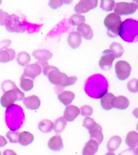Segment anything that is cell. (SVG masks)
Here are the masks:
<instances>
[{
  "label": "cell",
  "instance_id": "ac0fdd59",
  "mask_svg": "<svg viewBox=\"0 0 138 155\" xmlns=\"http://www.w3.org/2000/svg\"><path fill=\"white\" fill-rule=\"evenodd\" d=\"M99 144L93 140H90L85 144L82 150V155H95L98 150Z\"/></svg>",
  "mask_w": 138,
  "mask_h": 155
},
{
  "label": "cell",
  "instance_id": "4fadbf2b",
  "mask_svg": "<svg viewBox=\"0 0 138 155\" xmlns=\"http://www.w3.org/2000/svg\"><path fill=\"white\" fill-rule=\"evenodd\" d=\"M112 105L113 108H115L119 110H124L129 107L130 101L126 97L123 95L114 97L112 100Z\"/></svg>",
  "mask_w": 138,
  "mask_h": 155
},
{
  "label": "cell",
  "instance_id": "d6a6232c",
  "mask_svg": "<svg viewBox=\"0 0 138 155\" xmlns=\"http://www.w3.org/2000/svg\"><path fill=\"white\" fill-rule=\"evenodd\" d=\"M19 133L16 131H9L6 134L7 137L12 143H16L19 142Z\"/></svg>",
  "mask_w": 138,
  "mask_h": 155
},
{
  "label": "cell",
  "instance_id": "74e56055",
  "mask_svg": "<svg viewBox=\"0 0 138 155\" xmlns=\"http://www.w3.org/2000/svg\"><path fill=\"white\" fill-rule=\"evenodd\" d=\"M9 16L7 12H4L2 10H0V25H5Z\"/></svg>",
  "mask_w": 138,
  "mask_h": 155
},
{
  "label": "cell",
  "instance_id": "7bdbcfd3",
  "mask_svg": "<svg viewBox=\"0 0 138 155\" xmlns=\"http://www.w3.org/2000/svg\"><path fill=\"white\" fill-rule=\"evenodd\" d=\"M7 141L5 138V137L0 135V148L5 147V145H7Z\"/></svg>",
  "mask_w": 138,
  "mask_h": 155
},
{
  "label": "cell",
  "instance_id": "1f68e13d",
  "mask_svg": "<svg viewBox=\"0 0 138 155\" xmlns=\"http://www.w3.org/2000/svg\"><path fill=\"white\" fill-rule=\"evenodd\" d=\"M115 4V1L113 0H102L100 7L106 12H111L113 9Z\"/></svg>",
  "mask_w": 138,
  "mask_h": 155
},
{
  "label": "cell",
  "instance_id": "e575fe53",
  "mask_svg": "<svg viewBox=\"0 0 138 155\" xmlns=\"http://www.w3.org/2000/svg\"><path fill=\"white\" fill-rule=\"evenodd\" d=\"M138 79H133L130 80L129 82L127 83V88L129 91L136 93L138 92Z\"/></svg>",
  "mask_w": 138,
  "mask_h": 155
},
{
  "label": "cell",
  "instance_id": "4dcf8cb0",
  "mask_svg": "<svg viewBox=\"0 0 138 155\" xmlns=\"http://www.w3.org/2000/svg\"><path fill=\"white\" fill-rule=\"evenodd\" d=\"M69 23L72 25L78 26L79 24L82 23H85V16L78 14L73 15L72 16H71L70 18H69Z\"/></svg>",
  "mask_w": 138,
  "mask_h": 155
},
{
  "label": "cell",
  "instance_id": "7a4b0ae2",
  "mask_svg": "<svg viewBox=\"0 0 138 155\" xmlns=\"http://www.w3.org/2000/svg\"><path fill=\"white\" fill-rule=\"evenodd\" d=\"M121 17L115 13L107 15L104 21V24L106 28L107 35L111 38L119 35L121 29Z\"/></svg>",
  "mask_w": 138,
  "mask_h": 155
},
{
  "label": "cell",
  "instance_id": "30bf717a",
  "mask_svg": "<svg viewBox=\"0 0 138 155\" xmlns=\"http://www.w3.org/2000/svg\"><path fill=\"white\" fill-rule=\"evenodd\" d=\"M42 70L41 66L37 63L29 64L24 68V72L22 75L34 80L36 77L41 74Z\"/></svg>",
  "mask_w": 138,
  "mask_h": 155
},
{
  "label": "cell",
  "instance_id": "cb8c5ba5",
  "mask_svg": "<svg viewBox=\"0 0 138 155\" xmlns=\"http://www.w3.org/2000/svg\"><path fill=\"white\" fill-rule=\"evenodd\" d=\"M122 142L121 138L119 136L115 135L110 138L107 144V149L110 152H113L119 148Z\"/></svg>",
  "mask_w": 138,
  "mask_h": 155
},
{
  "label": "cell",
  "instance_id": "ee69618b",
  "mask_svg": "<svg viewBox=\"0 0 138 155\" xmlns=\"http://www.w3.org/2000/svg\"><path fill=\"white\" fill-rule=\"evenodd\" d=\"M3 155H17L14 151L11 149H7L3 151Z\"/></svg>",
  "mask_w": 138,
  "mask_h": 155
},
{
  "label": "cell",
  "instance_id": "d4e9b609",
  "mask_svg": "<svg viewBox=\"0 0 138 155\" xmlns=\"http://www.w3.org/2000/svg\"><path fill=\"white\" fill-rule=\"evenodd\" d=\"M125 142L129 147L136 148L138 145V133L134 131H130L126 136Z\"/></svg>",
  "mask_w": 138,
  "mask_h": 155
},
{
  "label": "cell",
  "instance_id": "ba28073f",
  "mask_svg": "<svg viewBox=\"0 0 138 155\" xmlns=\"http://www.w3.org/2000/svg\"><path fill=\"white\" fill-rule=\"evenodd\" d=\"M102 53L103 55L99 61V66L103 70H109L111 69L112 64L116 58L109 50H105Z\"/></svg>",
  "mask_w": 138,
  "mask_h": 155
},
{
  "label": "cell",
  "instance_id": "277c9868",
  "mask_svg": "<svg viewBox=\"0 0 138 155\" xmlns=\"http://www.w3.org/2000/svg\"><path fill=\"white\" fill-rule=\"evenodd\" d=\"M5 28L10 32L23 33L25 30V28L22 22H20L19 17L16 15H9L5 24Z\"/></svg>",
  "mask_w": 138,
  "mask_h": 155
},
{
  "label": "cell",
  "instance_id": "8d00e7d4",
  "mask_svg": "<svg viewBox=\"0 0 138 155\" xmlns=\"http://www.w3.org/2000/svg\"><path fill=\"white\" fill-rule=\"evenodd\" d=\"M64 3L63 1H50L49 2V6L52 9H57L61 7Z\"/></svg>",
  "mask_w": 138,
  "mask_h": 155
},
{
  "label": "cell",
  "instance_id": "ab89813d",
  "mask_svg": "<svg viewBox=\"0 0 138 155\" xmlns=\"http://www.w3.org/2000/svg\"><path fill=\"white\" fill-rule=\"evenodd\" d=\"M77 78L75 77V76L68 77L67 80H66V84L64 85V87L70 86L75 84L76 82L77 81Z\"/></svg>",
  "mask_w": 138,
  "mask_h": 155
},
{
  "label": "cell",
  "instance_id": "2e32d148",
  "mask_svg": "<svg viewBox=\"0 0 138 155\" xmlns=\"http://www.w3.org/2000/svg\"><path fill=\"white\" fill-rule=\"evenodd\" d=\"M48 145L50 150L54 151H58L62 149L64 145L61 136L57 135L52 137L49 140Z\"/></svg>",
  "mask_w": 138,
  "mask_h": 155
},
{
  "label": "cell",
  "instance_id": "44dd1931",
  "mask_svg": "<svg viewBox=\"0 0 138 155\" xmlns=\"http://www.w3.org/2000/svg\"><path fill=\"white\" fill-rule=\"evenodd\" d=\"M75 98V94L72 92L66 91H63L62 93L59 94L58 99L65 106H68L72 103Z\"/></svg>",
  "mask_w": 138,
  "mask_h": 155
},
{
  "label": "cell",
  "instance_id": "d590c367",
  "mask_svg": "<svg viewBox=\"0 0 138 155\" xmlns=\"http://www.w3.org/2000/svg\"><path fill=\"white\" fill-rule=\"evenodd\" d=\"M81 115L86 117L91 116L93 112V109L91 107L88 105H85L80 107Z\"/></svg>",
  "mask_w": 138,
  "mask_h": 155
},
{
  "label": "cell",
  "instance_id": "ffe728a7",
  "mask_svg": "<svg viewBox=\"0 0 138 155\" xmlns=\"http://www.w3.org/2000/svg\"><path fill=\"white\" fill-rule=\"evenodd\" d=\"M114 97V95L111 93L106 92L103 95V96L100 97V104L102 108L105 110H109L113 108L112 102Z\"/></svg>",
  "mask_w": 138,
  "mask_h": 155
},
{
  "label": "cell",
  "instance_id": "7c38bea8",
  "mask_svg": "<svg viewBox=\"0 0 138 155\" xmlns=\"http://www.w3.org/2000/svg\"><path fill=\"white\" fill-rule=\"evenodd\" d=\"M80 109L77 107L70 105L66 107L65 111L64 112V118L68 122H72L74 121L79 115L80 114Z\"/></svg>",
  "mask_w": 138,
  "mask_h": 155
},
{
  "label": "cell",
  "instance_id": "7dc6e473",
  "mask_svg": "<svg viewBox=\"0 0 138 155\" xmlns=\"http://www.w3.org/2000/svg\"><path fill=\"white\" fill-rule=\"evenodd\" d=\"M0 155H2V154H1V151H0Z\"/></svg>",
  "mask_w": 138,
  "mask_h": 155
},
{
  "label": "cell",
  "instance_id": "4316f807",
  "mask_svg": "<svg viewBox=\"0 0 138 155\" xmlns=\"http://www.w3.org/2000/svg\"><path fill=\"white\" fill-rule=\"evenodd\" d=\"M20 87L25 92H28L34 87V80L22 75L20 78Z\"/></svg>",
  "mask_w": 138,
  "mask_h": 155
},
{
  "label": "cell",
  "instance_id": "5b68a950",
  "mask_svg": "<svg viewBox=\"0 0 138 155\" xmlns=\"http://www.w3.org/2000/svg\"><path fill=\"white\" fill-rule=\"evenodd\" d=\"M114 6V13L119 16L133 14L138 9L137 5L133 2H121L116 3Z\"/></svg>",
  "mask_w": 138,
  "mask_h": 155
},
{
  "label": "cell",
  "instance_id": "5bb4252c",
  "mask_svg": "<svg viewBox=\"0 0 138 155\" xmlns=\"http://www.w3.org/2000/svg\"><path fill=\"white\" fill-rule=\"evenodd\" d=\"M23 103L26 108L32 110L39 109L41 105L39 98L35 95L24 98Z\"/></svg>",
  "mask_w": 138,
  "mask_h": 155
},
{
  "label": "cell",
  "instance_id": "f6af8a7d",
  "mask_svg": "<svg viewBox=\"0 0 138 155\" xmlns=\"http://www.w3.org/2000/svg\"><path fill=\"white\" fill-rule=\"evenodd\" d=\"M105 155H116L113 152H109V153H106V154Z\"/></svg>",
  "mask_w": 138,
  "mask_h": 155
},
{
  "label": "cell",
  "instance_id": "e0dca14e",
  "mask_svg": "<svg viewBox=\"0 0 138 155\" xmlns=\"http://www.w3.org/2000/svg\"><path fill=\"white\" fill-rule=\"evenodd\" d=\"M77 32L80 34L81 36L85 39L90 41L93 36V31L90 25L85 23H82L78 26Z\"/></svg>",
  "mask_w": 138,
  "mask_h": 155
},
{
  "label": "cell",
  "instance_id": "9c48e42d",
  "mask_svg": "<svg viewBox=\"0 0 138 155\" xmlns=\"http://www.w3.org/2000/svg\"><path fill=\"white\" fill-rule=\"evenodd\" d=\"M97 0H81L76 5L74 10L78 14H84L97 7Z\"/></svg>",
  "mask_w": 138,
  "mask_h": 155
},
{
  "label": "cell",
  "instance_id": "f1b7e54d",
  "mask_svg": "<svg viewBox=\"0 0 138 155\" xmlns=\"http://www.w3.org/2000/svg\"><path fill=\"white\" fill-rule=\"evenodd\" d=\"M67 124L66 121L63 117H59L56 120L53 124V128L57 133H59L63 131Z\"/></svg>",
  "mask_w": 138,
  "mask_h": 155
},
{
  "label": "cell",
  "instance_id": "8992f818",
  "mask_svg": "<svg viewBox=\"0 0 138 155\" xmlns=\"http://www.w3.org/2000/svg\"><path fill=\"white\" fill-rule=\"evenodd\" d=\"M115 71L117 78L121 81L125 80L131 74L132 68L126 61H119L115 65Z\"/></svg>",
  "mask_w": 138,
  "mask_h": 155
},
{
  "label": "cell",
  "instance_id": "b9f144b4",
  "mask_svg": "<svg viewBox=\"0 0 138 155\" xmlns=\"http://www.w3.org/2000/svg\"><path fill=\"white\" fill-rule=\"evenodd\" d=\"M11 43L12 41L10 40H4L3 41H0V50L9 46Z\"/></svg>",
  "mask_w": 138,
  "mask_h": 155
},
{
  "label": "cell",
  "instance_id": "6da1fadb",
  "mask_svg": "<svg viewBox=\"0 0 138 155\" xmlns=\"http://www.w3.org/2000/svg\"><path fill=\"white\" fill-rule=\"evenodd\" d=\"M119 36L127 42H133L138 36V23L136 20L126 19L121 23Z\"/></svg>",
  "mask_w": 138,
  "mask_h": 155
},
{
  "label": "cell",
  "instance_id": "f546056e",
  "mask_svg": "<svg viewBox=\"0 0 138 155\" xmlns=\"http://www.w3.org/2000/svg\"><path fill=\"white\" fill-rule=\"evenodd\" d=\"M31 60V57L28 53L23 51L18 54L16 61L18 64L22 66L27 65Z\"/></svg>",
  "mask_w": 138,
  "mask_h": 155
},
{
  "label": "cell",
  "instance_id": "60d3db41",
  "mask_svg": "<svg viewBox=\"0 0 138 155\" xmlns=\"http://www.w3.org/2000/svg\"><path fill=\"white\" fill-rule=\"evenodd\" d=\"M43 74L47 76L49 74V73L51 72V71L55 70H57L58 69V68H56L55 66H50L48 65L45 66V67L43 68Z\"/></svg>",
  "mask_w": 138,
  "mask_h": 155
},
{
  "label": "cell",
  "instance_id": "83f0119b",
  "mask_svg": "<svg viewBox=\"0 0 138 155\" xmlns=\"http://www.w3.org/2000/svg\"><path fill=\"white\" fill-rule=\"evenodd\" d=\"M109 50L114 54L116 58H118L121 57L125 52V50L121 44L116 42L112 43L110 45Z\"/></svg>",
  "mask_w": 138,
  "mask_h": 155
},
{
  "label": "cell",
  "instance_id": "836d02e7",
  "mask_svg": "<svg viewBox=\"0 0 138 155\" xmlns=\"http://www.w3.org/2000/svg\"><path fill=\"white\" fill-rule=\"evenodd\" d=\"M97 124L95 120L89 117H86L83 121V126H84L85 128L88 129L89 131L94 128Z\"/></svg>",
  "mask_w": 138,
  "mask_h": 155
},
{
  "label": "cell",
  "instance_id": "52a82bcc",
  "mask_svg": "<svg viewBox=\"0 0 138 155\" xmlns=\"http://www.w3.org/2000/svg\"><path fill=\"white\" fill-rule=\"evenodd\" d=\"M49 81L53 85L60 86L64 87L66 81L68 79V75L64 73L61 72L59 69L51 71L48 74Z\"/></svg>",
  "mask_w": 138,
  "mask_h": 155
},
{
  "label": "cell",
  "instance_id": "8fae6325",
  "mask_svg": "<svg viewBox=\"0 0 138 155\" xmlns=\"http://www.w3.org/2000/svg\"><path fill=\"white\" fill-rule=\"evenodd\" d=\"M32 55L39 61L38 63H43L48 62L49 60L51 59L53 54L50 51L44 48L35 50L32 53Z\"/></svg>",
  "mask_w": 138,
  "mask_h": 155
},
{
  "label": "cell",
  "instance_id": "484cf974",
  "mask_svg": "<svg viewBox=\"0 0 138 155\" xmlns=\"http://www.w3.org/2000/svg\"><path fill=\"white\" fill-rule=\"evenodd\" d=\"M38 128L44 133H48L53 129V123L49 120H43L38 124Z\"/></svg>",
  "mask_w": 138,
  "mask_h": 155
},
{
  "label": "cell",
  "instance_id": "603a6c76",
  "mask_svg": "<svg viewBox=\"0 0 138 155\" xmlns=\"http://www.w3.org/2000/svg\"><path fill=\"white\" fill-rule=\"evenodd\" d=\"M16 56L15 51L12 48H7L0 51V63H6L12 61Z\"/></svg>",
  "mask_w": 138,
  "mask_h": 155
},
{
  "label": "cell",
  "instance_id": "d6986e66",
  "mask_svg": "<svg viewBox=\"0 0 138 155\" xmlns=\"http://www.w3.org/2000/svg\"><path fill=\"white\" fill-rule=\"evenodd\" d=\"M89 132L91 140H96L98 144L102 143L104 139V136L102 133V127L99 124H97L94 128L89 131Z\"/></svg>",
  "mask_w": 138,
  "mask_h": 155
},
{
  "label": "cell",
  "instance_id": "f35d334b",
  "mask_svg": "<svg viewBox=\"0 0 138 155\" xmlns=\"http://www.w3.org/2000/svg\"><path fill=\"white\" fill-rule=\"evenodd\" d=\"M119 155H138L137 149H134V148L128 149L120 153Z\"/></svg>",
  "mask_w": 138,
  "mask_h": 155
},
{
  "label": "cell",
  "instance_id": "9a60e30c",
  "mask_svg": "<svg viewBox=\"0 0 138 155\" xmlns=\"http://www.w3.org/2000/svg\"><path fill=\"white\" fill-rule=\"evenodd\" d=\"M67 41L70 47L76 49L79 48L82 44V36L78 32H72L69 35Z\"/></svg>",
  "mask_w": 138,
  "mask_h": 155
},
{
  "label": "cell",
  "instance_id": "7402d4cb",
  "mask_svg": "<svg viewBox=\"0 0 138 155\" xmlns=\"http://www.w3.org/2000/svg\"><path fill=\"white\" fill-rule=\"evenodd\" d=\"M34 140V136L32 133L28 131H22L19 133L18 142L22 146L25 147L32 143Z\"/></svg>",
  "mask_w": 138,
  "mask_h": 155
},
{
  "label": "cell",
  "instance_id": "3957f363",
  "mask_svg": "<svg viewBox=\"0 0 138 155\" xmlns=\"http://www.w3.org/2000/svg\"><path fill=\"white\" fill-rule=\"evenodd\" d=\"M24 94L17 88L16 85L12 87V89L8 90L4 93L0 99L1 106L5 108H10L16 101L24 99Z\"/></svg>",
  "mask_w": 138,
  "mask_h": 155
},
{
  "label": "cell",
  "instance_id": "bcb514c9",
  "mask_svg": "<svg viewBox=\"0 0 138 155\" xmlns=\"http://www.w3.org/2000/svg\"><path fill=\"white\" fill-rule=\"evenodd\" d=\"M1 3H2V1H1V0H0V5L1 4Z\"/></svg>",
  "mask_w": 138,
  "mask_h": 155
}]
</instances>
